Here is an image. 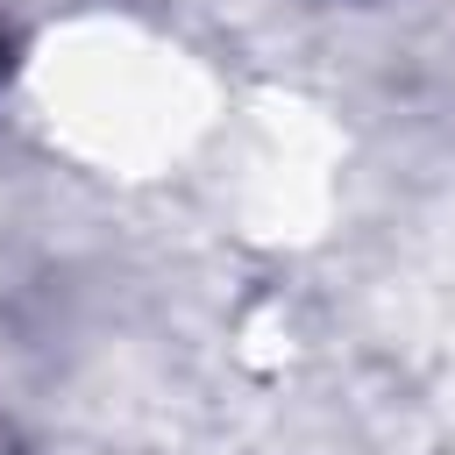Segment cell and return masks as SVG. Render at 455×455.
<instances>
[{
  "label": "cell",
  "instance_id": "obj_1",
  "mask_svg": "<svg viewBox=\"0 0 455 455\" xmlns=\"http://www.w3.org/2000/svg\"><path fill=\"white\" fill-rule=\"evenodd\" d=\"M0 64H7V43H0Z\"/></svg>",
  "mask_w": 455,
  "mask_h": 455
}]
</instances>
